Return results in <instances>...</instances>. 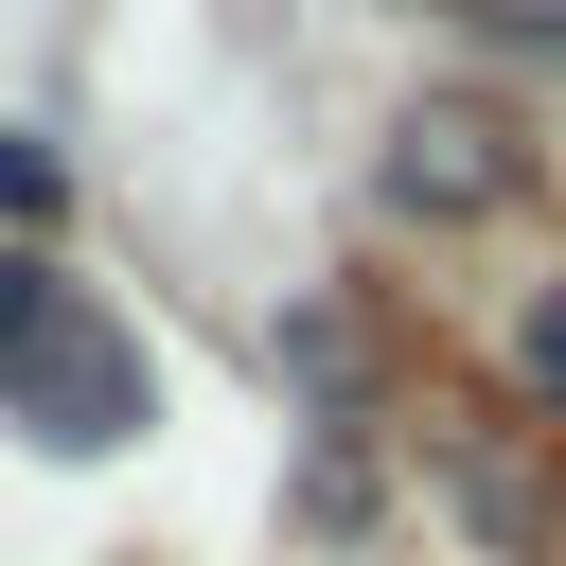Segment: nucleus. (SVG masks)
Listing matches in <instances>:
<instances>
[{
  "instance_id": "20e7f679",
  "label": "nucleus",
  "mask_w": 566,
  "mask_h": 566,
  "mask_svg": "<svg viewBox=\"0 0 566 566\" xmlns=\"http://www.w3.org/2000/svg\"><path fill=\"white\" fill-rule=\"evenodd\" d=\"M53 301H71V283H53V265H35V248H0V389H18V354H35V336H53Z\"/></svg>"
},
{
  "instance_id": "39448f33",
  "label": "nucleus",
  "mask_w": 566,
  "mask_h": 566,
  "mask_svg": "<svg viewBox=\"0 0 566 566\" xmlns=\"http://www.w3.org/2000/svg\"><path fill=\"white\" fill-rule=\"evenodd\" d=\"M53 195H71V177H53V142H18V124H0V230H18V248L53 230Z\"/></svg>"
},
{
  "instance_id": "423d86ee",
  "label": "nucleus",
  "mask_w": 566,
  "mask_h": 566,
  "mask_svg": "<svg viewBox=\"0 0 566 566\" xmlns=\"http://www.w3.org/2000/svg\"><path fill=\"white\" fill-rule=\"evenodd\" d=\"M460 35H513V53H566V0H442Z\"/></svg>"
},
{
  "instance_id": "f257e3e1",
  "label": "nucleus",
  "mask_w": 566,
  "mask_h": 566,
  "mask_svg": "<svg viewBox=\"0 0 566 566\" xmlns=\"http://www.w3.org/2000/svg\"><path fill=\"white\" fill-rule=\"evenodd\" d=\"M0 424H35L53 460H106V442H142L159 424V354L106 318V301H53V336L18 354V389H0Z\"/></svg>"
},
{
  "instance_id": "f03ea898",
  "label": "nucleus",
  "mask_w": 566,
  "mask_h": 566,
  "mask_svg": "<svg viewBox=\"0 0 566 566\" xmlns=\"http://www.w3.org/2000/svg\"><path fill=\"white\" fill-rule=\"evenodd\" d=\"M513 177H531V159H513L495 106H407V124H389V212H442V230H460V212H495Z\"/></svg>"
},
{
  "instance_id": "7ed1b4c3",
  "label": "nucleus",
  "mask_w": 566,
  "mask_h": 566,
  "mask_svg": "<svg viewBox=\"0 0 566 566\" xmlns=\"http://www.w3.org/2000/svg\"><path fill=\"white\" fill-rule=\"evenodd\" d=\"M513 389L566 424V283H531V301H513Z\"/></svg>"
}]
</instances>
